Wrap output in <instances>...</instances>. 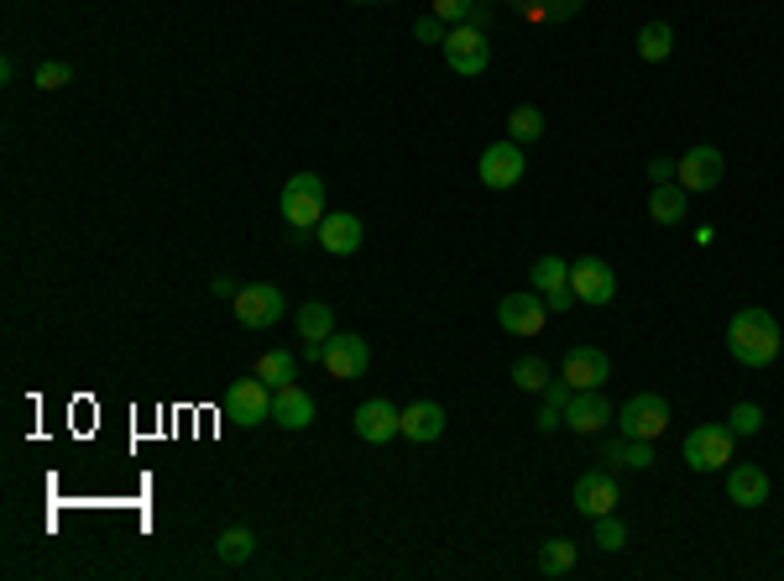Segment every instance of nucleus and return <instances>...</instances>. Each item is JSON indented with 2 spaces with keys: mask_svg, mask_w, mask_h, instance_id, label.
Returning a JSON list of instances; mask_svg holds the SVG:
<instances>
[{
  "mask_svg": "<svg viewBox=\"0 0 784 581\" xmlns=\"http://www.w3.org/2000/svg\"><path fill=\"white\" fill-rule=\"evenodd\" d=\"M513 11H518V16H528V22H549L545 0H513Z\"/></svg>",
  "mask_w": 784,
  "mask_h": 581,
  "instance_id": "39",
  "label": "nucleus"
},
{
  "mask_svg": "<svg viewBox=\"0 0 784 581\" xmlns=\"http://www.w3.org/2000/svg\"><path fill=\"white\" fill-rule=\"evenodd\" d=\"M571 283V263L565 257H539L534 263V289L549 293V289H565Z\"/></svg>",
  "mask_w": 784,
  "mask_h": 581,
  "instance_id": "29",
  "label": "nucleus"
},
{
  "mask_svg": "<svg viewBox=\"0 0 784 581\" xmlns=\"http://www.w3.org/2000/svg\"><path fill=\"white\" fill-rule=\"evenodd\" d=\"M727 351L742 367H769L780 357V319L769 310H737L727 325Z\"/></svg>",
  "mask_w": 784,
  "mask_h": 581,
  "instance_id": "1",
  "label": "nucleus"
},
{
  "mask_svg": "<svg viewBox=\"0 0 784 581\" xmlns=\"http://www.w3.org/2000/svg\"><path fill=\"white\" fill-rule=\"evenodd\" d=\"M575 509L586 519H601V513H618V483L607 472H581L575 477Z\"/></svg>",
  "mask_w": 784,
  "mask_h": 581,
  "instance_id": "17",
  "label": "nucleus"
},
{
  "mask_svg": "<svg viewBox=\"0 0 784 581\" xmlns=\"http://www.w3.org/2000/svg\"><path fill=\"white\" fill-rule=\"evenodd\" d=\"M471 5L476 0H434V16L445 26H460V22H471Z\"/></svg>",
  "mask_w": 784,
  "mask_h": 581,
  "instance_id": "34",
  "label": "nucleus"
},
{
  "mask_svg": "<svg viewBox=\"0 0 784 581\" xmlns=\"http://www.w3.org/2000/svg\"><path fill=\"white\" fill-rule=\"evenodd\" d=\"M272 419H278L283 430H309L314 425V398L299 383L272 387Z\"/></svg>",
  "mask_w": 784,
  "mask_h": 581,
  "instance_id": "18",
  "label": "nucleus"
},
{
  "mask_svg": "<svg viewBox=\"0 0 784 581\" xmlns=\"http://www.w3.org/2000/svg\"><path fill=\"white\" fill-rule=\"evenodd\" d=\"M612 377V357L601 351V346H571V357H565V383L581 393V387H601Z\"/></svg>",
  "mask_w": 784,
  "mask_h": 581,
  "instance_id": "15",
  "label": "nucleus"
},
{
  "mask_svg": "<svg viewBox=\"0 0 784 581\" xmlns=\"http://www.w3.org/2000/svg\"><path fill=\"white\" fill-rule=\"evenodd\" d=\"M545 304H549V315H565V310L575 304V289H571V283H565V289H549Z\"/></svg>",
  "mask_w": 784,
  "mask_h": 581,
  "instance_id": "37",
  "label": "nucleus"
},
{
  "mask_svg": "<svg viewBox=\"0 0 784 581\" xmlns=\"http://www.w3.org/2000/svg\"><path fill=\"white\" fill-rule=\"evenodd\" d=\"M403 435L408 440H419V445H429V440H440L445 435V409L440 404H408L403 409Z\"/></svg>",
  "mask_w": 784,
  "mask_h": 581,
  "instance_id": "21",
  "label": "nucleus"
},
{
  "mask_svg": "<svg viewBox=\"0 0 784 581\" xmlns=\"http://www.w3.org/2000/svg\"><path fill=\"white\" fill-rule=\"evenodd\" d=\"M69 79H73V69L52 58V63H43V69H37V79H32V84H37V90H63Z\"/></svg>",
  "mask_w": 784,
  "mask_h": 581,
  "instance_id": "33",
  "label": "nucleus"
},
{
  "mask_svg": "<svg viewBox=\"0 0 784 581\" xmlns=\"http://www.w3.org/2000/svg\"><path fill=\"white\" fill-rule=\"evenodd\" d=\"M325 216H330L325 210V178L319 173H293L283 184V220L293 231H319Z\"/></svg>",
  "mask_w": 784,
  "mask_h": 581,
  "instance_id": "2",
  "label": "nucleus"
},
{
  "mask_svg": "<svg viewBox=\"0 0 784 581\" xmlns=\"http://www.w3.org/2000/svg\"><path fill=\"white\" fill-rule=\"evenodd\" d=\"M669 425V404L659 393H633L628 404L618 409V430L633 440H659Z\"/></svg>",
  "mask_w": 784,
  "mask_h": 581,
  "instance_id": "5",
  "label": "nucleus"
},
{
  "mask_svg": "<svg viewBox=\"0 0 784 581\" xmlns=\"http://www.w3.org/2000/svg\"><path fill=\"white\" fill-rule=\"evenodd\" d=\"M225 419L241 425V430H251V425H261V419H272V387L261 383L257 372H251V377H241V383L225 393Z\"/></svg>",
  "mask_w": 784,
  "mask_h": 581,
  "instance_id": "6",
  "label": "nucleus"
},
{
  "mask_svg": "<svg viewBox=\"0 0 784 581\" xmlns=\"http://www.w3.org/2000/svg\"><path fill=\"white\" fill-rule=\"evenodd\" d=\"M727 425H733V435H759V430H763V409H759V404H737V409L727 414Z\"/></svg>",
  "mask_w": 784,
  "mask_h": 581,
  "instance_id": "32",
  "label": "nucleus"
},
{
  "mask_svg": "<svg viewBox=\"0 0 784 581\" xmlns=\"http://www.w3.org/2000/svg\"><path fill=\"white\" fill-rule=\"evenodd\" d=\"M304 357H309V362H325V340H304Z\"/></svg>",
  "mask_w": 784,
  "mask_h": 581,
  "instance_id": "42",
  "label": "nucleus"
},
{
  "mask_svg": "<svg viewBox=\"0 0 784 581\" xmlns=\"http://www.w3.org/2000/svg\"><path fill=\"white\" fill-rule=\"evenodd\" d=\"M560 425H565V414L545 404V414H539V430H560Z\"/></svg>",
  "mask_w": 784,
  "mask_h": 581,
  "instance_id": "41",
  "label": "nucleus"
},
{
  "mask_svg": "<svg viewBox=\"0 0 784 581\" xmlns=\"http://www.w3.org/2000/svg\"><path fill=\"white\" fill-rule=\"evenodd\" d=\"M607 419H618L612 404L601 398V387H581L571 393V404H565V425H571L575 435H596V430H607Z\"/></svg>",
  "mask_w": 784,
  "mask_h": 581,
  "instance_id": "14",
  "label": "nucleus"
},
{
  "mask_svg": "<svg viewBox=\"0 0 784 581\" xmlns=\"http://www.w3.org/2000/svg\"><path fill=\"white\" fill-rule=\"evenodd\" d=\"M507 131H513V142H539V137H545V116H539V111H534V105H518V111H513V116H507Z\"/></svg>",
  "mask_w": 784,
  "mask_h": 581,
  "instance_id": "28",
  "label": "nucleus"
},
{
  "mask_svg": "<svg viewBox=\"0 0 784 581\" xmlns=\"http://www.w3.org/2000/svg\"><path fill=\"white\" fill-rule=\"evenodd\" d=\"M251 550H257V534H251V530H225L220 539H214V556L225 560V566H241V560H251Z\"/></svg>",
  "mask_w": 784,
  "mask_h": 581,
  "instance_id": "26",
  "label": "nucleus"
},
{
  "mask_svg": "<svg viewBox=\"0 0 784 581\" xmlns=\"http://www.w3.org/2000/svg\"><path fill=\"white\" fill-rule=\"evenodd\" d=\"M356 435L366 445H387L393 435H403V409H393L387 398H366L356 409Z\"/></svg>",
  "mask_w": 784,
  "mask_h": 581,
  "instance_id": "13",
  "label": "nucleus"
},
{
  "mask_svg": "<svg viewBox=\"0 0 784 581\" xmlns=\"http://www.w3.org/2000/svg\"><path fill=\"white\" fill-rule=\"evenodd\" d=\"M596 545H601V550H622V545H628V530H622L618 513H601V519H596Z\"/></svg>",
  "mask_w": 784,
  "mask_h": 581,
  "instance_id": "31",
  "label": "nucleus"
},
{
  "mask_svg": "<svg viewBox=\"0 0 784 581\" xmlns=\"http://www.w3.org/2000/svg\"><path fill=\"white\" fill-rule=\"evenodd\" d=\"M571 393H575V387L565 383V377H560V383H549V387H545V404H549V409H560V414H565V404H571Z\"/></svg>",
  "mask_w": 784,
  "mask_h": 581,
  "instance_id": "36",
  "label": "nucleus"
},
{
  "mask_svg": "<svg viewBox=\"0 0 784 581\" xmlns=\"http://www.w3.org/2000/svg\"><path fill=\"white\" fill-rule=\"evenodd\" d=\"M299 336L304 340H330L335 336V315H330V304H319V299H314V304H299Z\"/></svg>",
  "mask_w": 784,
  "mask_h": 581,
  "instance_id": "24",
  "label": "nucleus"
},
{
  "mask_svg": "<svg viewBox=\"0 0 784 581\" xmlns=\"http://www.w3.org/2000/svg\"><path fill=\"white\" fill-rule=\"evenodd\" d=\"M366 367H372V346H366V336H330L325 340V372H330V377L351 383V377H366Z\"/></svg>",
  "mask_w": 784,
  "mask_h": 581,
  "instance_id": "10",
  "label": "nucleus"
},
{
  "mask_svg": "<svg viewBox=\"0 0 784 581\" xmlns=\"http://www.w3.org/2000/svg\"><path fill=\"white\" fill-rule=\"evenodd\" d=\"M413 37H419V43H445V37H450V26L440 22V16H419Z\"/></svg>",
  "mask_w": 784,
  "mask_h": 581,
  "instance_id": "35",
  "label": "nucleus"
},
{
  "mask_svg": "<svg viewBox=\"0 0 784 581\" xmlns=\"http://www.w3.org/2000/svg\"><path fill=\"white\" fill-rule=\"evenodd\" d=\"M361 242H366V225H361L356 216L330 210V216L319 220V246H325L330 257H351V252H361Z\"/></svg>",
  "mask_w": 784,
  "mask_h": 581,
  "instance_id": "16",
  "label": "nucleus"
},
{
  "mask_svg": "<svg viewBox=\"0 0 784 581\" xmlns=\"http://www.w3.org/2000/svg\"><path fill=\"white\" fill-rule=\"evenodd\" d=\"M586 0H545V11H549V22H565V16H575Z\"/></svg>",
  "mask_w": 784,
  "mask_h": 581,
  "instance_id": "38",
  "label": "nucleus"
},
{
  "mask_svg": "<svg viewBox=\"0 0 784 581\" xmlns=\"http://www.w3.org/2000/svg\"><path fill=\"white\" fill-rule=\"evenodd\" d=\"M669 48H675V32H669V22H648L639 32V58H648V63L669 58Z\"/></svg>",
  "mask_w": 784,
  "mask_h": 581,
  "instance_id": "27",
  "label": "nucleus"
},
{
  "mask_svg": "<svg viewBox=\"0 0 784 581\" xmlns=\"http://www.w3.org/2000/svg\"><path fill=\"white\" fill-rule=\"evenodd\" d=\"M214 293H220V299H236V283H231V278H214Z\"/></svg>",
  "mask_w": 784,
  "mask_h": 581,
  "instance_id": "43",
  "label": "nucleus"
},
{
  "mask_svg": "<svg viewBox=\"0 0 784 581\" xmlns=\"http://www.w3.org/2000/svg\"><path fill=\"white\" fill-rule=\"evenodd\" d=\"M351 5H361V0H351Z\"/></svg>",
  "mask_w": 784,
  "mask_h": 581,
  "instance_id": "44",
  "label": "nucleus"
},
{
  "mask_svg": "<svg viewBox=\"0 0 784 581\" xmlns=\"http://www.w3.org/2000/svg\"><path fill=\"white\" fill-rule=\"evenodd\" d=\"M545 319H549V304H545V293L534 289V293H507L498 304V325L507 330V336H539L545 330Z\"/></svg>",
  "mask_w": 784,
  "mask_h": 581,
  "instance_id": "7",
  "label": "nucleus"
},
{
  "mask_svg": "<svg viewBox=\"0 0 784 581\" xmlns=\"http://www.w3.org/2000/svg\"><path fill=\"white\" fill-rule=\"evenodd\" d=\"M686 466H695V472L733 466V425H695L686 435Z\"/></svg>",
  "mask_w": 784,
  "mask_h": 581,
  "instance_id": "4",
  "label": "nucleus"
},
{
  "mask_svg": "<svg viewBox=\"0 0 784 581\" xmlns=\"http://www.w3.org/2000/svg\"><path fill=\"white\" fill-rule=\"evenodd\" d=\"M722 169H727V163H722V152H716V147H706V142H695L686 158L675 163V178H680L690 194H706V189H716V184H722Z\"/></svg>",
  "mask_w": 784,
  "mask_h": 581,
  "instance_id": "12",
  "label": "nucleus"
},
{
  "mask_svg": "<svg viewBox=\"0 0 784 581\" xmlns=\"http://www.w3.org/2000/svg\"><path fill=\"white\" fill-rule=\"evenodd\" d=\"M476 173H481L487 189H513V184L523 178V147L513 142V137H507V142H492L487 152H481Z\"/></svg>",
  "mask_w": 784,
  "mask_h": 581,
  "instance_id": "11",
  "label": "nucleus"
},
{
  "mask_svg": "<svg viewBox=\"0 0 784 581\" xmlns=\"http://www.w3.org/2000/svg\"><path fill=\"white\" fill-rule=\"evenodd\" d=\"M440 48H445V63H450L455 73H466V79L492 69V37H487V26H476V22L450 26V37H445Z\"/></svg>",
  "mask_w": 784,
  "mask_h": 581,
  "instance_id": "3",
  "label": "nucleus"
},
{
  "mask_svg": "<svg viewBox=\"0 0 784 581\" xmlns=\"http://www.w3.org/2000/svg\"><path fill=\"white\" fill-rule=\"evenodd\" d=\"M231 304H236V319L246 330H272V325L283 319V289H272V283H251V289H241Z\"/></svg>",
  "mask_w": 784,
  "mask_h": 581,
  "instance_id": "8",
  "label": "nucleus"
},
{
  "mask_svg": "<svg viewBox=\"0 0 784 581\" xmlns=\"http://www.w3.org/2000/svg\"><path fill=\"white\" fill-rule=\"evenodd\" d=\"M571 289L581 304H612L618 299V272L601 257H575L571 263Z\"/></svg>",
  "mask_w": 784,
  "mask_h": 581,
  "instance_id": "9",
  "label": "nucleus"
},
{
  "mask_svg": "<svg viewBox=\"0 0 784 581\" xmlns=\"http://www.w3.org/2000/svg\"><path fill=\"white\" fill-rule=\"evenodd\" d=\"M727 498H733V503H742V509H759L763 498H769V472H763V466H753V461L733 466V472H727Z\"/></svg>",
  "mask_w": 784,
  "mask_h": 581,
  "instance_id": "19",
  "label": "nucleus"
},
{
  "mask_svg": "<svg viewBox=\"0 0 784 581\" xmlns=\"http://www.w3.org/2000/svg\"><path fill=\"white\" fill-rule=\"evenodd\" d=\"M513 383L528 387V393H545L554 377H549V367L539 362V357H523V362H513Z\"/></svg>",
  "mask_w": 784,
  "mask_h": 581,
  "instance_id": "30",
  "label": "nucleus"
},
{
  "mask_svg": "<svg viewBox=\"0 0 784 581\" xmlns=\"http://www.w3.org/2000/svg\"><path fill=\"white\" fill-rule=\"evenodd\" d=\"M686 199H690V189L680 184V178L654 184V194H648V216L659 220V225H680V220H686Z\"/></svg>",
  "mask_w": 784,
  "mask_h": 581,
  "instance_id": "20",
  "label": "nucleus"
},
{
  "mask_svg": "<svg viewBox=\"0 0 784 581\" xmlns=\"http://www.w3.org/2000/svg\"><path fill=\"white\" fill-rule=\"evenodd\" d=\"M377 5H387V0H377Z\"/></svg>",
  "mask_w": 784,
  "mask_h": 581,
  "instance_id": "45",
  "label": "nucleus"
},
{
  "mask_svg": "<svg viewBox=\"0 0 784 581\" xmlns=\"http://www.w3.org/2000/svg\"><path fill=\"white\" fill-rule=\"evenodd\" d=\"M539 571H545V577H571L575 571V539H545Z\"/></svg>",
  "mask_w": 784,
  "mask_h": 581,
  "instance_id": "25",
  "label": "nucleus"
},
{
  "mask_svg": "<svg viewBox=\"0 0 784 581\" xmlns=\"http://www.w3.org/2000/svg\"><path fill=\"white\" fill-rule=\"evenodd\" d=\"M601 461H618V466H633V472H643V466H654V440L622 435V440H612V445L601 451Z\"/></svg>",
  "mask_w": 784,
  "mask_h": 581,
  "instance_id": "23",
  "label": "nucleus"
},
{
  "mask_svg": "<svg viewBox=\"0 0 784 581\" xmlns=\"http://www.w3.org/2000/svg\"><path fill=\"white\" fill-rule=\"evenodd\" d=\"M648 178H654V184H669V178H675V163H669V158H654V163H648Z\"/></svg>",
  "mask_w": 784,
  "mask_h": 581,
  "instance_id": "40",
  "label": "nucleus"
},
{
  "mask_svg": "<svg viewBox=\"0 0 784 581\" xmlns=\"http://www.w3.org/2000/svg\"><path fill=\"white\" fill-rule=\"evenodd\" d=\"M251 372H257L267 387H288L293 383V372H299V357H293V351H261Z\"/></svg>",
  "mask_w": 784,
  "mask_h": 581,
  "instance_id": "22",
  "label": "nucleus"
}]
</instances>
